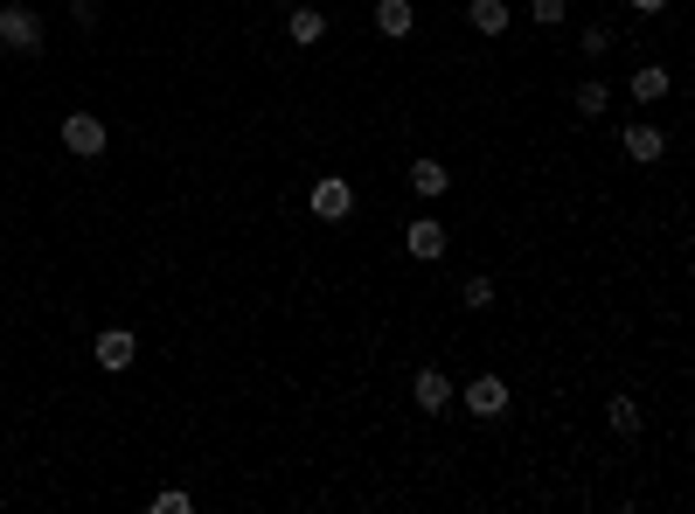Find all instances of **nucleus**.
<instances>
[{
  "label": "nucleus",
  "mask_w": 695,
  "mask_h": 514,
  "mask_svg": "<svg viewBox=\"0 0 695 514\" xmlns=\"http://www.w3.org/2000/svg\"><path fill=\"white\" fill-rule=\"evenodd\" d=\"M0 49H14V56H43V14L22 8V0H8V8H0Z\"/></svg>",
  "instance_id": "f257e3e1"
},
{
  "label": "nucleus",
  "mask_w": 695,
  "mask_h": 514,
  "mask_svg": "<svg viewBox=\"0 0 695 514\" xmlns=\"http://www.w3.org/2000/svg\"><path fill=\"white\" fill-rule=\"evenodd\" d=\"M307 208H313L321 223H348V216H355V181H348V175H321V181L307 188Z\"/></svg>",
  "instance_id": "f03ea898"
},
{
  "label": "nucleus",
  "mask_w": 695,
  "mask_h": 514,
  "mask_svg": "<svg viewBox=\"0 0 695 514\" xmlns=\"http://www.w3.org/2000/svg\"><path fill=\"white\" fill-rule=\"evenodd\" d=\"M56 132H63V146H70L77 160H98L105 146H111V132H105V119H98V111H70V119L56 125Z\"/></svg>",
  "instance_id": "7ed1b4c3"
},
{
  "label": "nucleus",
  "mask_w": 695,
  "mask_h": 514,
  "mask_svg": "<svg viewBox=\"0 0 695 514\" xmlns=\"http://www.w3.org/2000/svg\"><path fill=\"white\" fill-rule=\"evenodd\" d=\"M459 404L494 425V417H508V383H501V375H474V383L459 390Z\"/></svg>",
  "instance_id": "20e7f679"
},
{
  "label": "nucleus",
  "mask_w": 695,
  "mask_h": 514,
  "mask_svg": "<svg viewBox=\"0 0 695 514\" xmlns=\"http://www.w3.org/2000/svg\"><path fill=\"white\" fill-rule=\"evenodd\" d=\"M445 243H453V237H445V223H439V216H418V223L404 230V251L418 258V264H439V258H445Z\"/></svg>",
  "instance_id": "39448f33"
},
{
  "label": "nucleus",
  "mask_w": 695,
  "mask_h": 514,
  "mask_svg": "<svg viewBox=\"0 0 695 514\" xmlns=\"http://www.w3.org/2000/svg\"><path fill=\"white\" fill-rule=\"evenodd\" d=\"M404 181H410V195H418V202H445V195H453V175H445V160H431V154L410 160Z\"/></svg>",
  "instance_id": "423d86ee"
},
{
  "label": "nucleus",
  "mask_w": 695,
  "mask_h": 514,
  "mask_svg": "<svg viewBox=\"0 0 695 514\" xmlns=\"http://www.w3.org/2000/svg\"><path fill=\"white\" fill-rule=\"evenodd\" d=\"M91 355H98V369H105V375H125V369H133V355H140V340L125 334V327H105Z\"/></svg>",
  "instance_id": "0eeeda50"
},
{
  "label": "nucleus",
  "mask_w": 695,
  "mask_h": 514,
  "mask_svg": "<svg viewBox=\"0 0 695 514\" xmlns=\"http://www.w3.org/2000/svg\"><path fill=\"white\" fill-rule=\"evenodd\" d=\"M410 396H418V410H431V417L453 410V375H445V369H418V375H410Z\"/></svg>",
  "instance_id": "6e6552de"
},
{
  "label": "nucleus",
  "mask_w": 695,
  "mask_h": 514,
  "mask_svg": "<svg viewBox=\"0 0 695 514\" xmlns=\"http://www.w3.org/2000/svg\"><path fill=\"white\" fill-rule=\"evenodd\" d=\"M661 154H668V132L654 125V119H633V125H626V160H640V167H654V160H661Z\"/></svg>",
  "instance_id": "1a4fd4ad"
},
{
  "label": "nucleus",
  "mask_w": 695,
  "mask_h": 514,
  "mask_svg": "<svg viewBox=\"0 0 695 514\" xmlns=\"http://www.w3.org/2000/svg\"><path fill=\"white\" fill-rule=\"evenodd\" d=\"M410 28H418V8H410V0H375V35H383V43H404Z\"/></svg>",
  "instance_id": "9d476101"
},
{
  "label": "nucleus",
  "mask_w": 695,
  "mask_h": 514,
  "mask_svg": "<svg viewBox=\"0 0 695 514\" xmlns=\"http://www.w3.org/2000/svg\"><path fill=\"white\" fill-rule=\"evenodd\" d=\"M626 91H633V105H661L668 91H674V77H668V63H640Z\"/></svg>",
  "instance_id": "9b49d317"
},
{
  "label": "nucleus",
  "mask_w": 695,
  "mask_h": 514,
  "mask_svg": "<svg viewBox=\"0 0 695 514\" xmlns=\"http://www.w3.org/2000/svg\"><path fill=\"white\" fill-rule=\"evenodd\" d=\"M466 22H474L487 43H494V35H508L515 14H508V0H466Z\"/></svg>",
  "instance_id": "f8f14e48"
},
{
  "label": "nucleus",
  "mask_w": 695,
  "mask_h": 514,
  "mask_svg": "<svg viewBox=\"0 0 695 514\" xmlns=\"http://www.w3.org/2000/svg\"><path fill=\"white\" fill-rule=\"evenodd\" d=\"M286 35H292L299 49H313V43L327 35V14H321V8H299V0H292V14H286Z\"/></svg>",
  "instance_id": "ddd939ff"
},
{
  "label": "nucleus",
  "mask_w": 695,
  "mask_h": 514,
  "mask_svg": "<svg viewBox=\"0 0 695 514\" xmlns=\"http://www.w3.org/2000/svg\"><path fill=\"white\" fill-rule=\"evenodd\" d=\"M606 425H612L619 438H640L647 417H640V404H633V396H612V404H606Z\"/></svg>",
  "instance_id": "4468645a"
},
{
  "label": "nucleus",
  "mask_w": 695,
  "mask_h": 514,
  "mask_svg": "<svg viewBox=\"0 0 695 514\" xmlns=\"http://www.w3.org/2000/svg\"><path fill=\"white\" fill-rule=\"evenodd\" d=\"M577 111H585V119H606V111H612V84L585 77V84H577Z\"/></svg>",
  "instance_id": "2eb2a0df"
},
{
  "label": "nucleus",
  "mask_w": 695,
  "mask_h": 514,
  "mask_svg": "<svg viewBox=\"0 0 695 514\" xmlns=\"http://www.w3.org/2000/svg\"><path fill=\"white\" fill-rule=\"evenodd\" d=\"M459 307H466V313H487V307H494V278H487V272L466 278V285H459Z\"/></svg>",
  "instance_id": "dca6fc26"
},
{
  "label": "nucleus",
  "mask_w": 695,
  "mask_h": 514,
  "mask_svg": "<svg viewBox=\"0 0 695 514\" xmlns=\"http://www.w3.org/2000/svg\"><path fill=\"white\" fill-rule=\"evenodd\" d=\"M577 43H585V56H591V63H598V56H612V43H619V35H612L606 22H591L585 35H577Z\"/></svg>",
  "instance_id": "f3484780"
},
{
  "label": "nucleus",
  "mask_w": 695,
  "mask_h": 514,
  "mask_svg": "<svg viewBox=\"0 0 695 514\" xmlns=\"http://www.w3.org/2000/svg\"><path fill=\"white\" fill-rule=\"evenodd\" d=\"M529 14H536V22H542V28H556V22H571V0H536V8H529Z\"/></svg>",
  "instance_id": "a211bd4d"
},
{
  "label": "nucleus",
  "mask_w": 695,
  "mask_h": 514,
  "mask_svg": "<svg viewBox=\"0 0 695 514\" xmlns=\"http://www.w3.org/2000/svg\"><path fill=\"white\" fill-rule=\"evenodd\" d=\"M188 507H195V501H188L181 487H167V493H154V514H188Z\"/></svg>",
  "instance_id": "6ab92c4d"
},
{
  "label": "nucleus",
  "mask_w": 695,
  "mask_h": 514,
  "mask_svg": "<svg viewBox=\"0 0 695 514\" xmlns=\"http://www.w3.org/2000/svg\"><path fill=\"white\" fill-rule=\"evenodd\" d=\"M70 22H77V28H98V8H91V0H70Z\"/></svg>",
  "instance_id": "aec40b11"
},
{
  "label": "nucleus",
  "mask_w": 695,
  "mask_h": 514,
  "mask_svg": "<svg viewBox=\"0 0 695 514\" xmlns=\"http://www.w3.org/2000/svg\"><path fill=\"white\" fill-rule=\"evenodd\" d=\"M626 8H633V14H661L668 0H626Z\"/></svg>",
  "instance_id": "412c9836"
},
{
  "label": "nucleus",
  "mask_w": 695,
  "mask_h": 514,
  "mask_svg": "<svg viewBox=\"0 0 695 514\" xmlns=\"http://www.w3.org/2000/svg\"><path fill=\"white\" fill-rule=\"evenodd\" d=\"M286 8H292V0H286Z\"/></svg>",
  "instance_id": "4be33fe9"
}]
</instances>
